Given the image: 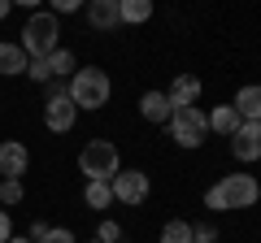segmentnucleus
Returning a JSON list of instances; mask_svg holds the SVG:
<instances>
[{"label":"nucleus","instance_id":"nucleus-1","mask_svg":"<svg viewBox=\"0 0 261 243\" xmlns=\"http://www.w3.org/2000/svg\"><path fill=\"white\" fill-rule=\"evenodd\" d=\"M261 200V183L252 174H222L214 187L205 191L209 213H235V208H252Z\"/></svg>","mask_w":261,"mask_h":243},{"label":"nucleus","instance_id":"nucleus-2","mask_svg":"<svg viewBox=\"0 0 261 243\" xmlns=\"http://www.w3.org/2000/svg\"><path fill=\"white\" fill-rule=\"evenodd\" d=\"M65 92H70V100H74L79 113H96V109H105V104H109V96H113V78L105 74L100 66H79L74 78L65 83Z\"/></svg>","mask_w":261,"mask_h":243},{"label":"nucleus","instance_id":"nucleus-3","mask_svg":"<svg viewBox=\"0 0 261 243\" xmlns=\"http://www.w3.org/2000/svg\"><path fill=\"white\" fill-rule=\"evenodd\" d=\"M22 52L31 56V61H48V56L61 48V22H57L53 9H35L27 18V26H22Z\"/></svg>","mask_w":261,"mask_h":243},{"label":"nucleus","instance_id":"nucleus-4","mask_svg":"<svg viewBox=\"0 0 261 243\" xmlns=\"http://www.w3.org/2000/svg\"><path fill=\"white\" fill-rule=\"evenodd\" d=\"M79 174H83L87 183H113V178L122 174V152H118V143H109V139H87L83 148H79Z\"/></svg>","mask_w":261,"mask_h":243},{"label":"nucleus","instance_id":"nucleus-5","mask_svg":"<svg viewBox=\"0 0 261 243\" xmlns=\"http://www.w3.org/2000/svg\"><path fill=\"white\" fill-rule=\"evenodd\" d=\"M170 139L178 143V148H200L205 143V135H209V122H205V109H196V104H187V109H174L170 113Z\"/></svg>","mask_w":261,"mask_h":243},{"label":"nucleus","instance_id":"nucleus-6","mask_svg":"<svg viewBox=\"0 0 261 243\" xmlns=\"http://www.w3.org/2000/svg\"><path fill=\"white\" fill-rule=\"evenodd\" d=\"M74 117H79L74 100H70V92H65L61 83H57L53 96H48V104H44V126H48L53 135H65L70 126H74Z\"/></svg>","mask_w":261,"mask_h":243},{"label":"nucleus","instance_id":"nucleus-7","mask_svg":"<svg viewBox=\"0 0 261 243\" xmlns=\"http://www.w3.org/2000/svg\"><path fill=\"white\" fill-rule=\"evenodd\" d=\"M109 187H113V200H118V204L135 208V204H144V200H148L152 183H148V174H144V169H122Z\"/></svg>","mask_w":261,"mask_h":243},{"label":"nucleus","instance_id":"nucleus-8","mask_svg":"<svg viewBox=\"0 0 261 243\" xmlns=\"http://www.w3.org/2000/svg\"><path fill=\"white\" fill-rule=\"evenodd\" d=\"M231 157L244 165L261 161V122H240V131L231 135Z\"/></svg>","mask_w":261,"mask_h":243},{"label":"nucleus","instance_id":"nucleus-9","mask_svg":"<svg viewBox=\"0 0 261 243\" xmlns=\"http://www.w3.org/2000/svg\"><path fill=\"white\" fill-rule=\"evenodd\" d=\"M27 165H31L27 143H18V139H0V178H22V174H27Z\"/></svg>","mask_w":261,"mask_h":243},{"label":"nucleus","instance_id":"nucleus-10","mask_svg":"<svg viewBox=\"0 0 261 243\" xmlns=\"http://www.w3.org/2000/svg\"><path fill=\"white\" fill-rule=\"evenodd\" d=\"M200 92H205V83H200L196 74H178L174 83L166 87V96H170V104H174V109H187V104H196V100H200Z\"/></svg>","mask_w":261,"mask_h":243},{"label":"nucleus","instance_id":"nucleus-11","mask_svg":"<svg viewBox=\"0 0 261 243\" xmlns=\"http://www.w3.org/2000/svg\"><path fill=\"white\" fill-rule=\"evenodd\" d=\"M170 113H174V104H170L166 92H144V96H140V117H144V122H152V126H166Z\"/></svg>","mask_w":261,"mask_h":243},{"label":"nucleus","instance_id":"nucleus-12","mask_svg":"<svg viewBox=\"0 0 261 243\" xmlns=\"http://www.w3.org/2000/svg\"><path fill=\"white\" fill-rule=\"evenodd\" d=\"M83 13H87V26H92V31H113V26H122L118 0H92Z\"/></svg>","mask_w":261,"mask_h":243},{"label":"nucleus","instance_id":"nucleus-13","mask_svg":"<svg viewBox=\"0 0 261 243\" xmlns=\"http://www.w3.org/2000/svg\"><path fill=\"white\" fill-rule=\"evenodd\" d=\"M231 109L240 113V122H261V83L240 87V92H235V100H231Z\"/></svg>","mask_w":261,"mask_h":243},{"label":"nucleus","instance_id":"nucleus-14","mask_svg":"<svg viewBox=\"0 0 261 243\" xmlns=\"http://www.w3.org/2000/svg\"><path fill=\"white\" fill-rule=\"evenodd\" d=\"M27 66H31V56L22 52V44H0V78H18V74H27Z\"/></svg>","mask_w":261,"mask_h":243},{"label":"nucleus","instance_id":"nucleus-15","mask_svg":"<svg viewBox=\"0 0 261 243\" xmlns=\"http://www.w3.org/2000/svg\"><path fill=\"white\" fill-rule=\"evenodd\" d=\"M205 122H209V131L226 135V139H231V135L240 131V113H235L231 104H218V109H209V113H205Z\"/></svg>","mask_w":261,"mask_h":243},{"label":"nucleus","instance_id":"nucleus-16","mask_svg":"<svg viewBox=\"0 0 261 243\" xmlns=\"http://www.w3.org/2000/svg\"><path fill=\"white\" fill-rule=\"evenodd\" d=\"M74 70H79V61H74V52H70V48H57L53 56H48V74H53V83H70V78H74Z\"/></svg>","mask_w":261,"mask_h":243},{"label":"nucleus","instance_id":"nucleus-17","mask_svg":"<svg viewBox=\"0 0 261 243\" xmlns=\"http://www.w3.org/2000/svg\"><path fill=\"white\" fill-rule=\"evenodd\" d=\"M118 18L126 26H140V22L152 18V0H118Z\"/></svg>","mask_w":261,"mask_h":243},{"label":"nucleus","instance_id":"nucleus-18","mask_svg":"<svg viewBox=\"0 0 261 243\" xmlns=\"http://www.w3.org/2000/svg\"><path fill=\"white\" fill-rule=\"evenodd\" d=\"M83 204L96 208V213L109 208V204H113V187H109V183H87V187H83Z\"/></svg>","mask_w":261,"mask_h":243},{"label":"nucleus","instance_id":"nucleus-19","mask_svg":"<svg viewBox=\"0 0 261 243\" xmlns=\"http://www.w3.org/2000/svg\"><path fill=\"white\" fill-rule=\"evenodd\" d=\"M157 243H196V234H192V222H183V217L166 222V226H161V239H157Z\"/></svg>","mask_w":261,"mask_h":243},{"label":"nucleus","instance_id":"nucleus-20","mask_svg":"<svg viewBox=\"0 0 261 243\" xmlns=\"http://www.w3.org/2000/svg\"><path fill=\"white\" fill-rule=\"evenodd\" d=\"M22 200H27V187H22V178H0V204L13 208V204H22Z\"/></svg>","mask_w":261,"mask_h":243},{"label":"nucleus","instance_id":"nucleus-21","mask_svg":"<svg viewBox=\"0 0 261 243\" xmlns=\"http://www.w3.org/2000/svg\"><path fill=\"white\" fill-rule=\"evenodd\" d=\"M192 234H196V243H222V239H218V226H214V222L192 226Z\"/></svg>","mask_w":261,"mask_h":243},{"label":"nucleus","instance_id":"nucleus-22","mask_svg":"<svg viewBox=\"0 0 261 243\" xmlns=\"http://www.w3.org/2000/svg\"><path fill=\"white\" fill-rule=\"evenodd\" d=\"M39 243H79V239H74V230H65V226H48V234Z\"/></svg>","mask_w":261,"mask_h":243},{"label":"nucleus","instance_id":"nucleus-23","mask_svg":"<svg viewBox=\"0 0 261 243\" xmlns=\"http://www.w3.org/2000/svg\"><path fill=\"white\" fill-rule=\"evenodd\" d=\"M96 239H100V243H118V239H122V226H118V222H100Z\"/></svg>","mask_w":261,"mask_h":243},{"label":"nucleus","instance_id":"nucleus-24","mask_svg":"<svg viewBox=\"0 0 261 243\" xmlns=\"http://www.w3.org/2000/svg\"><path fill=\"white\" fill-rule=\"evenodd\" d=\"M27 78H35V83H53V74H48V61H31V66H27Z\"/></svg>","mask_w":261,"mask_h":243},{"label":"nucleus","instance_id":"nucleus-25","mask_svg":"<svg viewBox=\"0 0 261 243\" xmlns=\"http://www.w3.org/2000/svg\"><path fill=\"white\" fill-rule=\"evenodd\" d=\"M13 239V222H9V208H0V243Z\"/></svg>","mask_w":261,"mask_h":243},{"label":"nucleus","instance_id":"nucleus-26","mask_svg":"<svg viewBox=\"0 0 261 243\" xmlns=\"http://www.w3.org/2000/svg\"><path fill=\"white\" fill-rule=\"evenodd\" d=\"M53 13L61 18V13H79V0H53Z\"/></svg>","mask_w":261,"mask_h":243},{"label":"nucleus","instance_id":"nucleus-27","mask_svg":"<svg viewBox=\"0 0 261 243\" xmlns=\"http://www.w3.org/2000/svg\"><path fill=\"white\" fill-rule=\"evenodd\" d=\"M44 234H48V226H44V222H31V230H27V239H31V243H39Z\"/></svg>","mask_w":261,"mask_h":243},{"label":"nucleus","instance_id":"nucleus-28","mask_svg":"<svg viewBox=\"0 0 261 243\" xmlns=\"http://www.w3.org/2000/svg\"><path fill=\"white\" fill-rule=\"evenodd\" d=\"M9 9H13V0H0V18H9Z\"/></svg>","mask_w":261,"mask_h":243},{"label":"nucleus","instance_id":"nucleus-29","mask_svg":"<svg viewBox=\"0 0 261 243\" xmlns=\"http://www.w3.org/2000/svg\"><path fill=\"white\" fill-rule=\"evenodd\" d=\"M9 243H31V239H27V234H13V239H9Z\"/></svg>","mask_w":261,"mask_h":243},{"label":"nucleus","instance_id":"nucleus-30","mask_svg":"<svg viewBox=\"0 0 261 243\" xmlns=\"http://www.w3.org/2000/svg\"><path fill=\"white\" fill-rule=\"evenodd\" d=\"M87 243H100V239H87Z\"/></svg>","mask_w":261,"mask_h":243}]
</instances>
